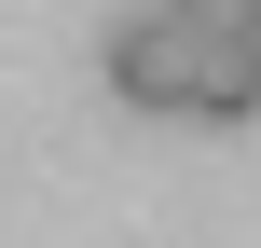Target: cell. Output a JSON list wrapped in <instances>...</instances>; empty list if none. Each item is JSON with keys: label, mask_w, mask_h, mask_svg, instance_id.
I'll return each instance as SVG.
<instances>
[{"label": "cell", "mask_w": 261, "mask_h": 248, "mask_svg": "<svg viewBox=\"0 0 261 248\" xmlns=\"http://www.w3.org/2000/svg\"><path fill=\"white\" fill-rule=\"evenodd\" d=\"M96 83L138 110V124H193V83H206V28L165 0V14H124L110 41H96Z\"/></svg>", "instance_id": "6da1fadb"}, {"label": "cell", "mask_w": 261, "mask_h": 248, "mask_svg": "<svg viewBox=\"0 0 261 248\" xmlns=\"http://www.w3.org/2000/svg\"><path fill=\"white\" fill-rule=\"evenodd\" d=\"M193 124H261V41H206V83H193Z\"/></svg>", "instance_id": "7a4b0ae2"}, {"label": "cell", "mask_w": 261, "mask_h": 248, "mask_svg": "<svg viewBox=\"0 0 261 248\" xmlns=\"http://www.w3.org/2000/svg\"><path fill=\"white\" fill-rule=\"evenodd\" d=\"M179 14H193L206 41H261V0H179Z\"/></svg>", "instance_id": "3957f363"}]
</instances>
